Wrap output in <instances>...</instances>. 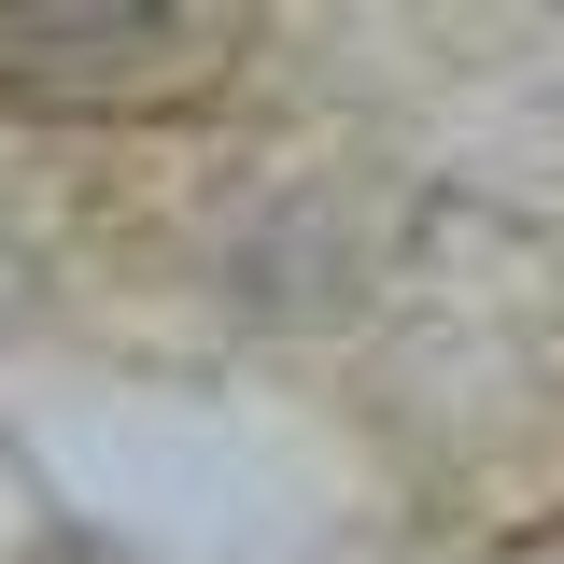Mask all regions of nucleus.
<instances>
[{
	"label": "nucleus",
	"mask_w": 564,
	"mask_h": 564,
	"mask_svg": "<svg viewBox=\"0 0 564 564\" xmlns=\"http://www.w3.org/2000/svg\"><path fill=\"white\" fill-rule=\"evenodd\" d=\"M254 0H0V99L29 113H155L240 57Z\"/></svg>",
	"instance_id": "obj_1"
}]
</instances>
